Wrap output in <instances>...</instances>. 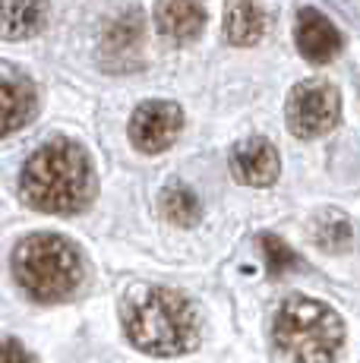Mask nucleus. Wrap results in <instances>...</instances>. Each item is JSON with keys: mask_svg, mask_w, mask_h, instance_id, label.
Masks as SVG:
<instances>
[{"mask_svg": "<svg viewBox=\"0 0 360 363\" xmlns=\"http://www.w3.org/2000/svg\"><path fill=\"white\" fill-rule=\"evenodd\" d=\"M95 174L89 155L70 139H51L32 152L19 177V196L47 215H76L92 202Z\"/></svg>", "mask_w": 360, "mask_h": 363, "instance_id": "nucleus-1", "label": "nucleus"}, {"mask_svg": "<svg viewBox=\"0 0 360 363\" xmlns=\"http://www.w3.org/2000/svg\"><path fill=\"white\" fill-rule=\"evenodd\" d=\"M123 332L152 357H177L196 347L199 313L180 291L142 284L123 300Z\"/></svg>", "mask_w": 360, "mask_h": 363, "instance_id": "nucleus-2", "label": "nucleus"}, {"mask_svg": "<svg viewBox=\"0 0 360 363\" xmlns=\"http://www.w3.org/2000/svg\"><path fill=\"white\" fill-rule=\"evenodd\" d=\"M344 345V323L332 306L310 297H291L272 323L279 363H335Z\"/></svg>", "mask_w": 360, "mask_h": 363, "instance_id": "nucleus-3", "label": "nucleus"}, {"mask_svg": "<svg viewBox=\"0 0 360 363\" xmlns=\"http://www.w3.org/2000/svg\"><path fill=\"white\" fill-rule=\"evenodd\" d=\"M82 256L60 234H32L13 250V278L32 300L57 303L82 284Z\"/></svg>", "mask_w": 360, "mask_h": 363, "instance_id": "nucleus-4", "label": "nucleus"}, {"mask_svg": "<svg viewBox=\"0 0 360 363\" xmlns=\"http://www.w3.org/2000/svg\"><path fill=\"white\" fill-rule=\"evenodd\" d=\"M288 130L300 139H316L335 130L338 117H342V99L338 89L325 79H303L291 89L288 95Z\"/></svg>", "mask_w": 360, "mask_h": 363, "instance_id": "nucleus-5", "label": "nucleus"}, {"mask_svg": "<svg viewBox=\"0 0 360 363\" xmlns=\"http://www.w3.org/2000/svg\"><path fill=\"white\" fill-rule=\"evenodd\" d=\"M184 130V111L174 101H145L130 117V143L145 155L171 149Z\"/></svg>", "mask_w": 360, "mask_h": 363, "instance_id": "nucleus-6", "label": "nucleus"}, {"mask_svg": "<svg viewBox=\"0 0 360 363\" xmlns=\"http://www.w3.org/2000/svg\"><path fill=\"white\" fill-rule=\"evenodd\" d=\"M142 51V13L123 10L114 23H108L101 35V57L111 67V73H130Z\"/></svg>", "mask_w": 360, "mask_h": 363, "instance_id": "nucleus-7", "label": "nucleus"}, {"mask_svg": "<svg viewBox=\"0 0 360 363\" xmlns=\"http://www.w3.org/2000/svg\"><path fill=\"white\" fill-rule=\"evenodd\" d=\"M281 171V162H279V152L269 139L262 136H253V139H244L240 145H234L231 152V174L237 184L244 186H269L275 184Z\"/></svg>", "mask_w": 360, "mask_h": 363, "instance_id": "nucleus-8", "label": "nucleus"}, {"mask_svg": "<svg viewBox=\"0 0 360 363\" xmlns=\"http://www.w3.org/2000/svg\"><path fill=\"white\" fill-rule=\"evenodd\" d=\"M35 86L16 69L0 67V136L23 130L35 114Z\"/></svg>", "mask_w": 360, "mask_h": 363, "instance_id": "nucleus-9", "label": "nucleus"}, {"mask_svg": "<svg viewBox=\"0 0 360 363\" xmlns=\"http://www.w3.org/2000/svg\"><path fill=\"white\" fill-rule=\"evenodd\" d=\"M297 48L310 64H329L338 57L342 51V32L332 26V19H325L316 10H300L297 16V29H294Z\"/></svg>", "mask_w": 360, "mask_h": 363, "instance_id": "nucleus-10", "label": "nucleus"}, {"mask_svg": "<svg viewBox=\"0 0 360 363\" xmlns=\"http://www.w3.org/2000/svg\"><path fill=\"white\" fill-rule=\"evenodd\" d=\"M155 26L171 41H193L206 29V10L199 0H158Z\"/></svg>", "mask_w": 360, "mask_h": 363, "instance_id": "nucleus-11", "label": "nucleus"}, {"mask_svg": "<svg viewBox=\"0 0 360 363\" xmlns=\"http://www.w3.org/2000/svg\"><path fill=\"white\" fill-rule=\"evenodd\" d=\"M47 0H0V35L23 41L47 26Z\"/></svg>", "mask_w": 360, "mask_h": 363, "instance_id": "nucleus-12", "label": "nucleus"}, {"mask_svg": "<svg viewBox=\"0 0 360 363\" xmlns=\"http://www.w3.org/2000/svg\"><path fill=\"white\" fill-rule=\"evenodd\" d=\"M266 35V10L259 0H234L225 13V38L231 45L253 48Z\"/></svg>", "mask_w": 360, "mask_h": 363, "instance_id": "nucleus-13", "label": "nucleus"}, {"mask_svg": "<svg viewBox=\"0 0 360 363\" xmlns=\"http://www.w3.org/2000/svg\"><path fill=\"white\" fill-rule=\"evenodd\" d=\"M310 234H313V240L320 243L325 253H342V250H348L351 240H354L351 221L344 218L342 212H332V208H325V212L316 215Z\"/></svg>", "mask_w": 360, "mask_h": 363, "instance_id": "nucleus-14", "label": "nucleus"}, {"mask_svg": "<svg viewBox=\"0 0 360 363\" xmlns=\"http://www.w3.org/2000/svg\"><path fill=\"white\" fill-rule=\"evenodd\" d=\"M162 215L171 221V225L190 228V225H196V221H199L203 206H199L196 193H193L190 186L174 184V186H168V190L162 193Z\"/></svg>", "mask_w": 360, "mask_h": 363, "instance_id": "nucleus-15", "label": "nucleus"}, {"mask_svg": "<svg viewBox=\"0 0 360 363\" xmlns=\"http://www.w3.org/2000/svg\"><path fill=\"white\" fill-rule=\"evenodd\" d=\"M259 243H262V256H266V269L272 278H281L285 272H291L297 265V256L291 253V247L285 240H279L275 234H266Z\"/></svg>", "mask_w": 360, "mask_h": 363, "instance_id": "nucleus-16", "label": "nucleus"}, {"mask_svg": "<svg viewBox=\"0 0 360 363\" xmlns=\"http://www.w3.org/2000/svg\"><path fill=\"white\" fill-rule=\"evenodd\" d=\"M0 363H35V357L19 341H0Z\"/></svg>", "mask_w": 360, "mask_h": 363, "instance_id": "nucleus-17", "label": "nucleus"}]
</instances>
